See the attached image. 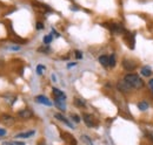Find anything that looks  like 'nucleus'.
Instances as JSON below:
<instances>
[{
	"mask_svg": "<svg viewBox=\"0 0 153 145\" xmlns=\"http://www.w3.org/2000/svg\"><path fill=\"white\" fill-rule=\"evenodd\" d=\"M6 135V130L5 129H0V137H4Z\"/></svg>",
	"mask_w": 153,
	"mask_h": 145,
	"instance_id": "bb28decb",
	"label": "nucleus"
},
{
	"mask_svg": "<svg viewBox=\"0 0 153 145\" xmlns=\"http://www.w3.org/2000/svg\"><path fill=\"white\" fill-rule=\"evenodd\" d=\"M34 135H36V131L34 130H30V131H26V132H20L16 137L17 138H24V139H26V138H30V137H32Z\"/></svg>",
	"mask_w": 153,
	"mask_h": 145,
	"instance_id": "1a4fd4ad",
	"label": "nucleus"
},
{
	"mask_svg": "<svg viewBox=\"0 0 153 145\" xmlns=\"http://www.w3.org/2000/svg\"><path fill=\"white\" fill-rule=\"evenodd\" d=\"M52 40H53V36L52 35L44 36V43H45V45H50V43L52 42Z\"/></svg>",
	"mask_w": 153,
	"mask_h": 145,
	"instance_id": "f3484780",
	"label": "nucleus"
},
{
	"mask_svg": "<svg viewBox=\"0 0 153 145\" xmlns=\"http://www.w3.org/2000/svg\"><path fill=\"white\" fill-rule=\"evenodd\" d=\"M74 102H76V104L78 105V107H81V108H82V107H85V102H84L82 100H80V98H76V101H74Z\"/></svg>",
	"mask_w": 153,
	"mask_h": 145,
	"instance_id": "412c9836",
	"label": "nucleus"
},
{
	"mask_svg": "<svg viewBox=\"0 0 153 145\" xmlns=\"http://www.w3.org/2000/svg\"><path fill=\"white\" fill-rule=\"evenodd\" d=\"M2 64H4V61H1V60H0V66H2Z\"/></svg>",
	"mask_w": 153,
	"mask_h": 145,
	"instance_id": "7c9ffc66",
	"label": "nucleus"
},
{
	"mask_svg": "<svg viewBox=\"0 0 153 145\" xmlns=\"http://www.w3.org/2000/svg\"><path fill=\"white\" fill-rule=\"evenodd\" d=\"M71 118H72V121H74L76 123H80V117H79L78 115H72Z\"/></svg>",
	"mask_w": 153,
	"mask_h": 145,
	"instance_id": "5701e85b",
	"label": "nucleus"
},
{
	"mask_svg": "<svg viewBox=\"0 0 153 145\" xmlns=\"http://www.w3.org/2000/svg\"><path fill=\"white\" fill-rule=\"evenodd\" d=\"M140 72H141V75L143 76H145V77H149V76H151L152 75V70H151V68L150 67H143L141 68V70H140Z\"/></svg>",
	"mask_w": 153,
	"mask_h": 145,
	"instance_id": "ddd939ff",
	"label": "nucleus"
},
{
	"mask_svg": "<svg viewBox=\"0 0 153 145\" xmlns=\"http://www.w3.org/2000/svg\"><path fill=\"white\" fill-rule=\"evenodd\" d=\"M54 117H56L57 119H59V121H61L62 123H65V124H66L67 127H70L71 129H74L73 124H72V123H71V122H70L68 119H66V118H65V117H64L62 115H60V114H56V115H54Z\"/></svg>",
	"mask_w": 153,
	"mask_h": 145,
	"instance_id": "9d476101",
	"label": "nucleus"
},
{
	"mask_svg": "<svg viewBox=\"0 0 153 145\" xmlns=\"http://www.w3.org/2000/svg\"><path fill=\"white\" fill-rule=\"evenodd\" d=\"M42 28H44V23L40 22V21L37 22V29H42Z\"/></svg>",
	"mask_w": 153,
	"mask_h": 145,
	"instance_id": "a878e982",
	"label": "nucleus"
},
{
	"mask_svg": "<svg viewBox=\"0 0 153 145\" xmlns=\"http://www.w3.org/2000/svg\"><path fill=\"white\" fill-rule=\"evenodd\" d=\"M82 119H84L85 124H86L88 127H96V121H94V118H93V116H92V115L85 114V115L82 116Z\"/></svg>",
	"mask_w": 153,
	"mask_h": 145,
	"instance_id": "7ed1b4c3",
	"label": "nucleus"
},
{
	"mask_svg": "<svg viewBox=\"0 0 153 145\" xmlns=\"http://www.w3.org/2000/svg\"><path fill=\"white\" fill-rule=\"evenodd\" d=\"M73 66H76V63H68V66H67V67L70 68V67H73Z\"/></svg>",
	"mask_w": 153,
	"mask_h": 145,
	"instance_id": "c85d7f7f",
	"label": "nucleus"
},
{
	"mask_svg": "<svg viewBox=\"0 0 153 145\" xmlns=\"http://www.w3.org/2000/svg\"><path fill=\"white\" fill-rule=\"evenodd\" d=\"M53 95H54V97H64V98H66V95L62 92V91L60 90V89H58V88H53Z\"/></svg>",
	"mask_w": 153,
	"mask_h": 145,
	"instance_id": "2eb2a0df",
	"label": "nucleus"
},
{
	"mask_svg": "<svg viewBox=\"0 0 153 145\" xmlns=\"http://www.w3.org/2000/svg\"><path fill=\"white\" fill-rule=\"evenodd\" d=\"M38 51L39 53H50V48L48 47H40Z\"/></svg>",
	"mask_w": 153,
	"mask_h": 145,
	"instance_id": "4be33fe9",
	"label": "nucleus"
},
{
	"mask_svg": "<svg viewBox=\"0 0 153 145\" xmlns=\"http://www.w3.org/2000/svg\"><path fill=\"white\" fill-rule=\"evenodd\" d=\"M123 67H124L125 70H134L135 67H137V64L134 63L132 60H127V59H125V60L123 61Z\"/></svg>",
	"mask_w": 153,
	"mask_h": 145,
	"instance_id": "39448f33",
	"label": "nucleus"
},
{
	"mask_svg": "<svg viewBox=\"0 0 153 145\" xmlns=\"http://www.w3.org/2000/svg\"><path fill=\"white\" fill-rule=\"evenodd\" d=\"M65 101H66V98H64V97H54V104L61 111H65L66 110V103H65Z\"/></svg>",
	"mask_w": 153,
	"mask_h": 145,
	"instance_id": "f03ea898",
	"label": "nucleus"
},
{
	"mask_svg": "<svg viewBox=\"0 0 153 145\" xmlns=\"http://www.w3.org/2000/svg\"><path fill=\"white\" fill-rule=\"evenodd\" d=\"M149 86H150V88H151V91L153 92V78L150 80V82H149Z\"/></svg>",
	"mask_w": 153,
	"mask_h": 145,
	"instance_id": "cd10ccee",
	"label": "nucleus"
},
{
	"mask_svg": "<svg viewBox=\"0 0 153 145\" xmlns=\"http://www.w3.org/2000/svg\"><path fill=\"white\" fill-rule=\"evenodd\" d=\"M38 145H46V143H45V142H40Z\"/></svg>",
	"mask_w": 153,
	"mask_h": 145,
	"instance_id": "c756f323",
	"label": "nucleus"
},
{
	"mask_svg": "<svg viewBox=\"0 0 153 145\" xmlns=\"http://www.w3.org/2000/svg\"><path fill=\"white\" fill-rule=\"evenodd\" d=\"M99 62L104 67H108V56L107 55H101L99 56Z\"/></svg>",
	"mask_w": 153,
	"mask_h": 145,
	"instance_id": "f8f14e48",
	"label": "nucleus"
},
{
	"mask_svg": "<svg viewBox=\"0 0 153 145\" xmlns=\"http://www.w3.org/2000/svg\"><path fill=\"white\" fill-rule=\"evenodd\" d=\"M36 102H38L40 104H44V105H47V107H51L52 105V102L44 95H39L36 97Z\"/></svg>",
	"mask_w": 153,
	"mask_h": 145,
	"instance_id": "423d86ee",
	"label": "nucleus"
},
{
	"mask_svg": "<svg viewBox=\"0 0 153 145\" xmlns=\"http://www.w3.org/2000/svg\"><path fill=\"white\" fill-rule=\"evenodd\" d=\"M145 135H146V137H147V138H150V139L153 142V131H146V132H145Z\"/></svg>",
	"mask_w": 153,
	"mask_h": 145,
	"instance_id": "b1692460",
	"label": "nucleus"
},
{
	"mask_svg": "<svg viewBox=\"0 0 153 145\" xmlns=\"http://www.w3.org/2000/svg\"><path fill=\"white\" fill-rule=\"evenodd\" d=\"M115 63H117V61H115V55L112 54L111 56H108V66L113 68L115 66Z\"/></svg>",
	"mask_w": 153,
	"mask_h": 145,
	"instance_id": "dca6fc26",
	"label": "nucleus"
},
{
	"mask_svg": "<svg viewBox=\"0 0 153 145\" xmlns=\"http://www.w3.org/2000/svg\"><path fill=\"white\" fill-rule=\"evenodd\" d=\"M124 81L131 87V88H134V89H141L145 83L144 81L141 80V77H139V75L134 74V72H128L125 75L124 77Z\"/></svg>",
	"mask_w": 153,
	"mask_h": 145,
	"instance_id": "f257e3e1",
	"label": "nucleus"
},
{
	"mask_svg": "<svg viewBox=\"0 0 153 145\" xmlns=\"http://www.w3.org/2000/svg\"><path fill=\"white\" fill-rule=\"evenodd\" d=\"M45 70V66H42V64H38L37 66V74L38 75H41L42 72Z\"/></svg>",
	"mask_w": 153,
	"mask_h": 145,
	"instance_id": "6ab92c4d",
	"label": "nucleus"
},
{
	"mask_svg": "<svg viewBox=\"0 0 153 145\" xmlns=\"http://www.w3.org/2000/svg\"><path fill=\"white\" fill-rule=\"evenodd\" d=\"M2 145H25L22 142H4Z\"/></svg>",
	"mask_w": 153,
	"mask_h": 145,
	"instance_id": "aec40b11",
	"label": "nucleus"
},
{
	"mask_svg": "<svg viewBox=\"0 0 153 145\" xmlns=\"http://www.w3.org/2000/svg\"><path fill=\"white\" fill-rule=\"evenodd\" d=\"M117 87H118V89L121 91V92H125V94H127V92H130L131 91V87L124 81V80H121V81H119L118 82V84H117Z\"/></svg>",
	"mask_w": 153,
	"mask_h": 145,
	"instance_id": "20e7f679",
	"label": "nucleus"
},
{
	"mask_svg": "<svg viewBox=\"0 0 153 145\" xmlns=\"http://www.w3.org/2000/svg\"><path fill=\"white\" fill-rule=\"evenodd\" d=\"M18 116L21 119H28V118H31L33 116V114H32V111L30 109H24V110H20L18 112Z\"/></svg>",
	"mask_w": 153,
	"mask_h": 145,
	"instance_id": "0eeeda50",
	"label": "nucleus"
},
{
	"mask_svg": "<svg viewBox=\"0 0 153 145\" xmlns=\"http://www.w3.org/2000/svg\"><path fill=\"white\" fill-rule=\"evenodd\" d=\"M81 139H82L87 145H93L92 141H91V139L88 138V136H86V135H82V136H81Z\"/></svg>",
	"mask_w": 153,
	"mask_h": 145,
	"instance_id": "a211bd4d",
	"label": "nucleus"
},
{
	"mask_svg": "<svg viewBox=\"0 0 153 145\" xmlns=\"http://www.w3.org/2000/svg\"><path fill=\"white\" fill-rule=\"evenodd\" d=\"M1 117H2V118H1L2 123H4V124H6V125H12V124L14 123L13 117H12V116H10V115H2Z\"/></svg>",
	"mask_w": 153,
	"mask_h": 145,
	"instance_id": "9b49d317",
	"label": "nucleus"
},
{
	"mask_svg": "<svg viewBox=\"0 0 153 145\" xmlns=\"http://www.w3.org/2000/svg\"><path fill=\"white\" fill-rule=\"evenodd\" d=\"M81 57H82L81 52H80V51H76V60H79V59H81Z\"/></svg>",
	"mask_w": 153,
	"mask_h": 145,
	"instance_id": "393cba45",
	"label": "nucleus"
},
{
	"mask_svg": "<svg viewBox=\"0 0 153 145\" xmlns=\"http://www.w3.org/2000/svg\"><path fill=\"white\" fill-rule=\"evenodd\" d=\"M110 31L112 32V33H114V34H120L121 32H124V28H123V26L121 25H119V23H111L110 25Z\"/></svg>",
	"mask_w": 153,
	"mask_h": 145,
	"instance_id": "6e6552de",
	"label": "nucleus"
},
{
	"mask_svg": "<svg viewBox=\"0 0 153 145\" xmlns=\"http://www.w3.org/2000/svg\"><path fill=\"white\" fill-rule=\"evenodd\" d=\"M149 103L147 102H145V101H141V102H139L138 103V109L140 110V111H145V110H147L149 109Z\"/></svg>",
	"mask_w": 153,
	"mask_h": 145,
	"instance_id": "4468645a",
	"label": "nucleus"
}]
</instances>
